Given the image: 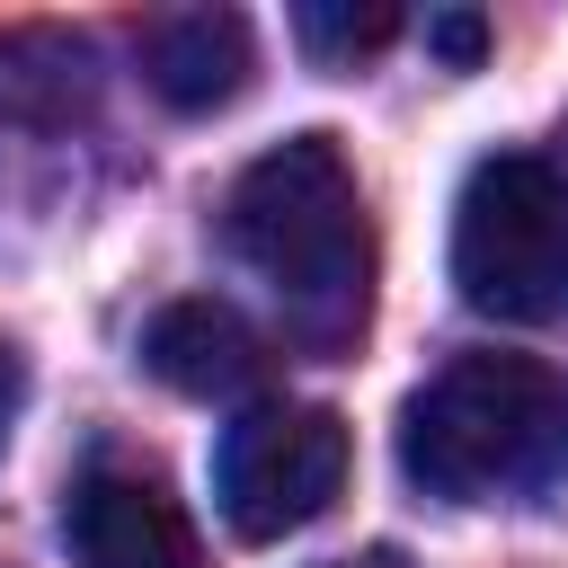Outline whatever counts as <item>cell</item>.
<instances>
[{"mask_svg":"<svg viewBox=\"0 0 568 568\" xmlns=\"http://www.w3.org/2000/svg\"><path fill=\"white\" fill-rule=\"evenodd\" d=\"M355 435L337 408L320 399H257L222 426L213 444V506L240 541H284L302 524H320L346 488Z\"/></svg>","mask_w":568,"mask_h":568,"instance_id":"cell-4","label":"cell"},{"mask_svg":"<svg viewBox=\"0 0 568 568\" xmlns=\"http://www.w3.org/2000/svg\"><path fill=\"white\" fill-rule=\"evenodd\" d=\"M62 541L80 568H204L178 497L160 479H133V470H89L62 506Z\"/></svg>","mask_w":568,"mask_h":568,"instance_id":"cell-5","label":"cell"},{"mask_svg":"<svg viewBox=\"0 0 568 568\" xmlns=\"http://www.w3.org/2000/svg\"><path fill=\"white\" fill-rule=\"evenodd\" d=\"M142 364H151L169 390H186V399H240V390H257L266 346H257V328H248L231 302L186 293V302H160V311H151Z\"/></svg>","mask_w":568,"mask_h":568,"instance_id":"cell-6","label":"cell"},{"mask_svg":"<svg viewBox=\"0 0 568 568\" xmlns=\"http://www.w3.org/2000/svg\"><path fill=\"white\" fill-rule=\"evenodd\" d=\"M435 44H444L453 62H470V53H479V18H444V27H435Z\"/></svg>","mask_w":568,"mask_h":568,"instance_id":"cell-10","label":"cell"},{"mask_svg":"<svg viewBox=\"0 0 568 568\" xmlns=\"http://www.w3.org/2000/svg\"><path fill=\"white\" fill-rule=\"evenodd\" d=\"M399 470L444 506H515L568 479V364L470 346L399 408Z\"/></svg>","mask_w":568,"mask_h":568,"instance_id":"cell-2","label":"cell"},{"mask_svg":"<svg viewBox=\"0 0 568 568\" xmlns=\"http://www.w3.org/2000/svg\"><path fill=\"white\" fill-rule=\"evenodd\" d=\"M18 408H27V364H18V346L0 337V453H9V426H18Z\"/></svg>","mask_w":568,"mask_h":568,"instance_id":"cell-9","label":"cell"},{"mask_svg":"<svg viewBox=\"0 0 568 568\" xmlns=\"http://www.w3.org/2000/svg\"><path fill=\"white\" fill-rule=\"evenodd\" d=\"M320 568H408V550H390V541H373V550H355V559H320Z\"/></svg>","mask_w":568,"mask_h":568,"instance_id":"cell-11","label":"cell"},{"mask_svg":"<svg viewBox=\"0 0 568 568\" xmlns=\"http://www.w3.org/2000/svg\"><path fill=\"white\" fill-rule=\"evenodd\" d=\"M142 80L178 115L231 106L248 89V18L240 9H169V18H151L142 27Z\"/></svg>","mask_w":568,"mask_h":568,"instance_id":"cell-7","label":"cell"},{"mask_svg":"<svg viewBox=\"0 0 568 568\" xmlns=\"http://www.w3.org/2000/svg\"><path fill=\"white\" fill-rule=\"evenodd\" d=\"M293 27H302V44H311V53H373V44H390V36H399V18H390V9H320V0H311Z\"/></svg>","mask_w":568,"mask_h":568,"instance_id":"cell-8","label":"cell"},{"mask_svg":"<svg viewBox=\"0 0 568 568\" xmlns=\"http://www.w3.org/2000/svg\"><path fill=\"white\" fill-rule=\"evenodd\" d=\"M453 284L479 320H568V169L541 151H488L453 204Z\"/></svg>","mask_w":568,"mask_h":568,"instance_id":"cell-3","label":"cell"},{"mask_svg":"<svg viewBox=\"0 0 568 568\" xmlns=\"http://www.w3.org/2000/svg\"><path fill=\"white\" fill-rule=\"evenodd\" d=\"M222 240L284 302V328L302 346L328 355L364 328L373 231H364V195L337 133H284L275 151H257L222 195Z\"/></svg>","mask_w":568,"mask_h":568,"instance_id":"cell-1","label":"cell"}]
</instances>
